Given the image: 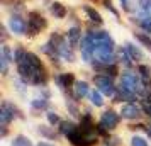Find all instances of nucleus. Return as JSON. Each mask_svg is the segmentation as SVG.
Returning <instances> with one entry per match:
<instances>
[{"mask_svg": "<svg viewBox=\"0 0 151 146\" xmlns=\"http://www.w3.org/2000/svg\"><path fill=\"white\" fill-rule=\"evenodd\" d=\"M126 51L129 53L131 60H136V61H139V60H143V58H144V53L137 48L136 44H132V42H126Z\"/></svg>", "mask_w": 151, "mask_h": 146, "instance_id": "nucleus-14", "label": "nucleus"}, {"mask_svg": "<svg viewBox=\"0 0 151 146\" xmlns=\"http://www.w3.org/2000/svg\"><path fill=\"white\" fill-rule=\"evenodd\" d=\"M93 82H95V85L99 87V90L102 92L104 95H109V97H112V95L116 93L114 82H112L109 77H105V75H97V77H93Z\"/></svg>", "mask_w": 151, "mask_h": 146, "instance_id": "nucleus-5", "label": "nucleus"}, {"mask_svg": "<svg viewBox=\"0 0 151 146\" xmlns=\"http://www.w3.org/2000/svg\"><path fill=\"white\" fill-rule=\"evenodd\" d=\"M104 5L109 9V10H112V14H116V15H117V10L112 7V0H104Z\"/></svg>", "mask_w": 151, "mask_h": 146, "instance_id": "nucleus-33", "label": "nucleus"}, {"mask_svg": "<svg viewBox=\"0 0 151 146\" xmlns=\"http://www.w3.org/2000/svg\"><path fill=\"white\" fill-rule=\"evenodd\" d=\"M119 145H121L119 138H110V139H107V143H105V146H119Z\"/></svg>", "mask_w": 151, "mask_h": 146, "instance_id": "nucleus-31", "label": "nucleus"}, {"mask_svg": "<svg viewBox=\"0 0 151 146\" xmlns=\"http://www.w3.org/2000/svg\"><path fill=\"white\" fill-rule=\"evenodd\" d=\"M51 12H53V15H55V17H58V19H63V17L66 15V9H65V5H63V4H60V2H55V4L51 5Z\"/></svg>", "mask_w": 151, "mask_h": 146, "instance_id": "nucleus-19", "label": "nucleus"}, {"mask_svg": "<svg viewBox=\"0 0 151 146\" xmlns=\"http://www.w3.org/2000/svg\"><path fill=\"white\" fill-rule=\"evenodd\" d=\"M92 41H93V48H95V60L99 65H114V39L110 37L109 32L105 31H97L92 32Z\"/></svg>", "mask_w": 151, "mask_h": 146, "instance_id": "nucleus-1", "label": "nucleus"}, {"mask_svg": "<svg viewBox=\"0 0 151 146\" xmlns=\"http://www.w3.org/2000/svg\"><path fill=\"white\" fill-rule=\"evenodd\" d=\"M56 83L60 88H66V87H71L75 82V77H73V73H63V75H56L55 77Z\"/></svg>", "mask_w": 151, "mask_h": 146, "instance_id": "nucleus-12", "label": "nucleus"}, {"mask_svg": "<svg viewBox=\"0 0 151 146\" xmlns=\"http://www.w3.org/2000/svg\"><path fill=\"white\" fill-rule=\"evenodd\" d=\"M139 73H141V77L144 78V80H150L151 78V70L148 68V66H146V65H139Z\"/></svg>", "mask_w": 151, "mask_h": 146, "instance_id": "nucleus-26", "label": "nucleus"}, {"mask_svg": "<svg viewBox=\"0 0 151 146\" xmlns=\"http://www.w3.org/2000/svg\"><path fill=\"white\" fill-rule=\"evenodd\" d=\"M119 2H121V7H122V10L129 12V10H131V4H129V0H119Z\"/></svg>", "mask_w": 151, "mask_h": 146, "instance_id": "nucleus-32", "label": "nucleus"}, {"mask_svg": "<svg viewBox=\"0 0 151 146\" xmlns=\"http://www.w3.org/2000/svg\"><path fill=\"white\" fill-rule=\"evenodd\" d=\"M143 93H146L148 99H151V78L150 80H144V92Z\"/></svg>", "mask_w": 151, "mask_h": 146, "instance_id": "nucleus-30", "label": "nucleus"}, {"mask_svg": "<svg viewBox=\"0 0 151 146\" xmlns=\"http://www.w3.org/2000/svg\"><path fill=\"white\" fill-rule=\"evenodd\" d=\"M136 39L143 46H146V48L150 49V53H151V36L150 34H144V32H136Z\"/></svg>", "mask_w": 151, "mask_h": 146, "instance_id": "nucleus-22", "label": "nucleus"}, {"mask_svg": "<svg viewBox=\"0 0 151 146\" xmlns=\"http://www.w3.org/2000/svg\"><path fill=\"white\" fill-rule=\"evenodd\" d=\"M76 129H78L76 124L75 122H71V121H61V124H60V131H61V134H65L66 138H70Z\"/></svg>", "mask_w": 151, "mask_h": 146, "instance_id": "nucleus-15", "label": "nucleus"}, {"mask_svg": "<svg viewBox=\"0 0 151 146\" xmlns=\"http://www.w3.org/2000/svg\"><path fill=\"white\" fill-rule=\"evenodd\" d=\"M48 122L49 124H61V119H60V116L56 114V112H48Z\"/></svg>", "mask_w": 151, "mask_h": 146, "instance_id": "nucleus-27", "label": "nucleus"}, {"mask_svg": "<svg viewBox=\"0 0 151 146\" xmlns=\"http://www.w3.org/2000/svg\"><path fill=\"white\" fill-rule=\"evenodd\" d=\"M82 58L85 61H92V58H93V53H95V48H93V41H92V36H87L85 39L82 41Z\"/></svg>", "mask_w": 151, "mask_h": 146, "instance_id": "nucleus-8", "label": "nucleus"}, {"mask_svg": "<svg viewBox=\"0 0 151 146\" xmlns=\"http://www.w3.org/2000/svg\"><path fill=\"white\" fill-rule=\"evenodd\" d=\"M131 146H148L146 139L141 138V136H132L131 138Z\"/></svg>", "mask_w": 151, "mask_h": 146, "instance_id": "nucleus-25", "label": "nucleus"}, {"mask_svg": "<svg viewBox=\"0 0 151 146\" xmlns=\"http://www.w3.org/2000/svg\"><path fill=\"white\" fill-rule=\"evenodd\" d=\"M70 143L73 146H92L95 143V138L93 136H88V134H85V132L80 131V127L76 129L71 136H70Z\"/></svg>", "mask_w": 151, "mask_h": 146, "instance_id": "nucleus-6", "label": "nucleus"}, {"mask_svg": "<svg viewBox=\"0 0 151 146\" xmlns=\"http://www.w3.org/2000/svg\"><path fill=\"white\" fill-rule=\"evenodd\" d=\"M80 37H82V31L78 27H71L68 29V34H66V39H68L70 46L71 48H76L80 44Z\"/></svg>", "mask_w": 151, "mask_h": 146, "instance_id": "nucleus-13", "label": "nucleus"}, {"mask_svg": "<svg viewBox=\"0 0 151 146\" xmlns=\"http://www.w3.org/2000/svg\"><path fill=\"white\" fill-rule=\"evenodd\" d=\"M14 61V55L10 53V48L9 46H2V56H0V63H2V73L5 75L9 68V63Z\"/></svg>", "mask_w": 151, "mask_h": 146, "instance_id": "nucleus-11", "label": "nucleus"}, {"mask_svg": "<svg viewBox=\"0 0 151 146\" xmlns=\"http://www.w3.org/2000/svg\"><path fill=\"white\" fill-rule=\"evenodd\" d=\"M39 132H41L44 138H49V139H55L56 138V132L51 131L48 126H39Z\"/></svg>", "mask_w": 151, "mask_h": 146, "instance_id": "nucleus-23", "label": "nucleus"}, {"mask_svg": "<svg viewBox=\"0 0 151 146\" xmlns=\"http://www.w3.org/2000/svg\"><path fill=\"white\" fill-rule=\"evenodd\" d=\"M9 29L14 32V34H24L27 31V24L24 22V19H21L19 15H12L10 21H9Z\"/></svg>", "mask_w": 151, "mask_h": 146, "instance_id": "nucleus-9", "label": "nucleus"}, {"mask_svg": "<svg viewBox=\"0 0 151 146\" xmlns=\"http://www.w3.org/2000/svg\"><path fill=\"white\" fill-rule=\"evenodd\" d=\"M46 27H48V22H46V19L39 12H36V10L29 12V19H27V32L29 34L36 36Z\"/></svg>", "mask_w": 151, "mask_h": 146, "instance_id": "nucleus-3", "label": "nucleus"}, {"mask_svg": "<svg viewBox=\"0 0 151 146\" xmlns=\"http://www.w3.org/2000/svg\"><path fill=\"white\" fill-rule=\"evenodd\" d=\"M100 124H102L107 131L117 127V124H119V114H116L114 111H105L102 114V117H100Z\"/></svg>", "mask_w": 151, "mask_h": 146, "instance_id": "nucleus-7", "label": "nucleus"}, {"mask_svg": "<svg viewBox=\"0 0 151 146\" xmlns=\"http://www.w3.org/2000/svg\"><path fill=\"white\" fill-rule=\"evenodd\" d=\"M87 93H88V83L87 82H76L75 83V97L83 99Z\"/></svg>", "mask_w": 151, "mask_h": 146, "instance_id": "nucleus-17", "label": "nucleus"}, {"mask_svg": "<svg viewBox=\"0 0 151 146\" xmlns=\"http://www.w3.org/2000/svg\"><path fill=\"white\" fill-rule=\"evenodd\" d=\"M83 10H85V14L88 15V19H90L92 22H97V24H102V22H104L102 15L99 14V12H97L93 7H90V5H85V7H83Z\"/></svg>", "mask_w": 151, "mask_h": 146, "instance_id": "nucleus-16", "label": "nucleus"}, {"mask_svg": "<svg viewBox=\"0 0 151 146\" xmlns=\"http://www.w3.org/2000/svg\"><path fill=\"white\" fill-rule=\"evenodd\" d=\"M121 116H122L124 119H137L139 116H141V107L136 104H124L122 107H121Z\"/></svg>", "mask_w": 151, "mask_h": 146, "instance_id": "nucleus-10", "label": "nucleus"}, {"mask_svg": "<svg viewBox=\"0 0 151 146\" xmlns=\"http://www.w3.org/2000/svg\"><path fill=\"white\" fill-rule=\"evenodd\" d=\"M146 132H148V136H150V138H151V124L148 126V127H146Z\"/></svg>", "mask_w": 151, "mask_h": 146, "instance_id": "nucleus-35", "label": "nucleus"}, {"mask_svg": "<svg viewBox=\"0 0 151 146\" xmlns=\"http://www.w3.org/2000/svg\"><path fill=\"white\" fill-rule=\"evenodd\" d=\"M12 146H32V141H31L27 136L19 134V136H15V138L12 139Z\"/></svg>", "mask_w": 151, "mask_h": 146, "instance_id": "nucleus-21", "label": "nucleus"}, {"mask_svg": "<svg viewBox=\"0 0 151 146\" xmlns=\"http://www.w3.org/2000/svg\"><path fill=\"white\" fill-rule=\"evenodd\" d=\"M121 87L129 90L131 93H143L144 92V85L139 80L136 73H131V71H124L122 77H121Z\"/></svg>", "mask_w": 151, "mask_h": 146, "instance_id": "nucleus-2", "label": "nucleus"}, {"mask_svg": "<svg viewBox=\"0 0 151 146\" xmlns=\"http://www.w3.org/2000/svg\"><path fill=\"white\" fill-rule=\"evenodd\" d=\"M139 26H141V29H143L144 32L151 34V21L150 19H146V21H139Z\"/></svg>", "mask_w": 151, "mask_h": 146, "instance_id": "nucleus-28", "label": "nucleus"}, {"mask_svg": "<svg viewBox=\"0 0 151 146\" xmlns=\"http://www.w3.org/2000/svg\"><path fill=\"white\" fill-rule=\"evenodd\" d=\"M17 116H21L19 109H17L15 105H12L9 100H4L2 109H0V122H2V127H7L9 122L14 117H17Z\"/></svg>", "mask_w": 151, "mask_h": 146, "instance_id": "nucleus-4", "label": "nucleus"}, {"mask_svg": "<svg viewBox=\"0 0 151 146\" xmlns=\"http://www.w3.org/2000/svg\"><path fill=\"white\" fill-rule=\"evenodd\" d=\"M141 109L144 111V114L151 119V99H144L141 102Z\"/></svg>", "mask_w": 151, "mask_h": 146, "instance_id": "nucleus-24", "label": "nucleus"}, {"mask_svg": "<svg viewBox=\"0 0 151 146\" xmlns=\"http://www.w3.org/2000/svg\"><path fill=\"white\" fill-rule=\"evenodd\" d=\"M141 7H143V10L146 14L151 15V0H143V2H141Z\"/></svg>", "mask_w": 151, "mask_h": 146, "instance_id": "nucleus-29", "label": "nucleus"}, {"mask_svg": "<svg viewBox=\"0 0 151 146\" xmlns=\"http://www.w3.org/2000/svg\"><path fill=\"white\" fill-rule=\"evenodd\" d=\"M37 146H55V145H49V143H44V141H41Z\"/></svg>", "mask_w": 151, "mask_h": 146, "instance_id": "nucleus-34", "label": "nucleus"}, {"mask_svg": "<svg viewBox=\"0 0 151 146\" xmlns=\"http://www.w3.org/2000/svg\"><path fill=\"white\" fill-rule=\"evenodd\" d=\"M49 104L48 97H36L31 100V105H32V109H36V111H42V109H46Z\"/></svg>", "mask_w": 151, "mask_h": 146, "instance_id": "nucleus-18", "label": "nucleus"}, {"mask_svg": "<svg viewBox=\"0 0 151 146\" xmlns=\"http://www.w3.org/2000/svg\"><path fill=\"white\" fill-rule=\"evenodd\" d=\"M90 100L95 107H102L104 105V99H102V92L100 90H93L90 92Z\"/></svg>", "mask_w": 151, "mask_h": 146, "instance_id": "nucleus-20", "label": "nucleus"}]
</instances>
